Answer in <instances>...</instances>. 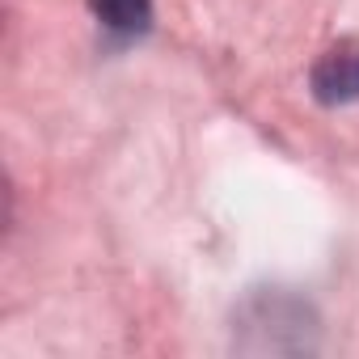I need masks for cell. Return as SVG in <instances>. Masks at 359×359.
I'll return each instance as SVG.
<instances>
[{
	"instance_id": "1",
	"label": "cell",
	"mask_w": 359,
	"mask_h": 359,
	"mask_svg": "<svg viewBox=\"0 0 359 359\" xmlns=\"http://www.w3.org/2000/svg\"><path fill=\"white\" fill-rule=\"evenodd\" d=\"M313 309L287 292H262L241 309V334H245V351H271V355H287V351H313Z\"/></svg>"
},
{
	"instance_id": "2",
	"label": "cell",
	"mask_w": 359,
	"mask_h": 359,
	"mask_svg": "<svg viewBox=\"0 0 359 359\" xmlns=\"http://www.w3.org/2000/svg\"><path fill=\"white\" fill-rule=\"evenodd\" d=\"M313 97L325 106H351L359 102V43H338L313 64Z\"/></svg>"
},
{
	"instance_id": "3",
	"label": "cell",
	"mask_w": 359,
	"mask_h": 359,
	"mask_svg": "<svg viewBox=\"0 0 359 359\" xmlns=\"http://www.w3.org/2000/svg\"><path fill=\"white\" fill-rule=\"evenodd\" d=\"M89 9L110 34L135 39L152 26V0H89Z\"/></svg>"
}]
</instances>
